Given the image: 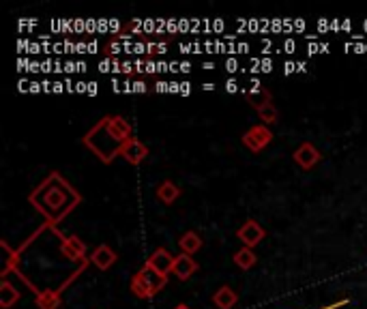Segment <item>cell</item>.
Here are the masks:
<instances>
[{
  "instance_id": "obj_1",
  "label": "cell",
  "mask_w": 367,
  "mask_h": 309,
  "mask_svg": "<svg viewBox=\"0 0 367 309\" xmlns=\"http://www.w3.org/2000/svg\"><path fill=\"white\" fill-rule=\"evenodd\" d=\"M28 202L45 217L49 226H58L67 215L76 211L82 202V195L69 180H65L60 172H52L30 191Z\"/></svg>"
},
{
  "instance_id": "obj_2",
  "label": "cell",
  "mask_w": 367,
  "mask_h": 309,
  "mask_svg": "<svg viewBox=\"0 0 367 309\" xmlns=\"http://www.w3.org/2000/svg\"><path fill=\"white\" fill-rule=\"evenodd\" d=\"M82 144L101 163H106V166H110V163L120 155L122 147H125V142H122L120 138H116V134L112 131L108 116H103L101 120H97L91 129L84 134Z\"/></svg>"
},
{
  "instance_id": "obj_3",
  "label": "cell",
  "mask_w": 367,
  "mask_h": 309,
  "mask_svg": "<svg viewBox=\"0 0 367 309\" xmlns=\"http://www.w3.org/2000/svg\"><path fill=\"white\" fill-rule=\"evenodd\" d=\"M241 142H243V147L249 149L252 153H262L273 142V131L267 125H254L243 134Z\"/></svg>"
},
{
  "instance_id": "obj_4",
  "label": "cell",
  "mask_w": 367,
  "mask_h": 309,
  "mask_svg": "<svg viewBox=\"0 0 367 309\" xmlns=\"http://www.w3.org/2000/svg\"><path fill=\"white\" fill-rule=\"evenodd\" d=\"M265 236H267V230L262 228L256 220H247L236 230V239L243 243V247H249V249L258 247L262 241H265Z\"/></svg>"
},
{
  "instance_id": "obj_5",
  "label": "cell",
  "mask_w": 367,
  "mask_h": 309,
  "mask_svg": "<svg viewBox=\"0 0 367 309\" xmlns=\"http://www.w3.org/2000/svg\"><path fill=\"white\" fill-rule=\"evenodd\" d=\"M292 159H294V163L299 168H303V170H311L313 166H318L320 163V159H322V155H320V151L313 147L311 142H303L299 149H296L294 153H292Z\"/></svg>"
},
{
  "instance_id": "obj_6",
  "label": "cell",
  "mask_w": 367,
  "mask_h": 309,
  "mask_svg": "<svg viewBox=\"0 0 367 309\" xmlns=\"http://www.w3.org/2000/svg\"><path fill=\"white\" fill-rule=\"evenodd\" d=\"M120 157H125L131 166H140V163L148 157V147L144 142H140L137 138H131L125 142V147L120 151Z\"/></svg>"
},
{
  "instance_id": "obj_7",
  "label": "cell",
  "mask_w": 367,
  "mask_h": 309,
  "mask_svg": "<svg viewBox=\"0 0 367 309\" xmlns=\"http://www.w3.org/2000/svg\"><path fill=\"white\" fill-rule=\"evenodd\" d=\"M174 258H177V256H172L166 247H157L151 253V258L146 260V264L151 268H155L157 273H162V275L168 277V273H172V268H174Z\"/></svg>"
},
{
  "instance_id": "obj_8",
  "label": "cell",
  "mask_w": 367,
  "mask_h": 309,
  "mask_svg": "<svg viewBox=\"0 0 367 309\" xmlns=\"http://www.w3.org/2000/svg\"><path fill=\"white\" fill-rule=\"evenodd\" d=\"M89 260H91L99 270H110V268L116 264L118 256H116V251H114L110 245H97V247L93 249V253H91Z\"/></svg>"
},
{
  "instance_id": "obj_9",
  "label": "cell",
  "mask_w": 367,
  "mask_h": 309,
  "mask_svg": "<svg viewBox=\"0 0 367 309\" xmlns=\"http://www.w3.org/2000/svg\"><path fill=\"white\" fill-rule=\"evenodd\" d=\"M60 251L65 253L69 260H82L86 256V245H84V241L80 239V236L69 234V236H65V239H63Z\"/></svg>"
},
{
  "instance_id": "obj_10",
  "label": "cell",
  "mask_w": 367,
  "mask_h": 309,
  "mask_svg": "<svg viewBox=\"0 0 367 309\" xmlns=\"http://www.w3.org/2000/svg\"><path fill=\"white\" fill-rule=\"evenodd\" d=\"M196 270H198V262L191 258V256H187V253H179V256L174 258V268H172V273H174V275H177L181 281H187Z\"/></svg>"
},
{
  "instance_id": "obj_11",
  "label": "cell",
  "mask_w": 367,
  "mask_h": 309,
  "mask_svg": "<svg viewBox=\"0 0 367 309\" xmlns=\"http://www.w3.org/2000/svg\"><path fill=\"white\" fill-rule=\"evenodd\" d=\"M137 273H140V275H142V279L153 288V292H155V295H157V292H162V290L166 288V284H168V277L162 275V273H157L155 268H151L148 264H144Z\"/></svg>"
},
{
  "instance_id": "obj_12",
  "label": "cell",
  "mask_w": 367,
  "mask_h": 309,
  "mask_svg": "<svg viewBox=\"0 0 367 309\" xmlns=\"http://www.w3.org/2000/svg\"><path fill=\"white\" fill-rule=\"evenodd\" d=\"M155 193L164 204H174L181 198V187L177 183H172V180H164V183L157 185Z\"/></svg>"
},
{
  "instance_id": "obj_13",
  "label": "cell",
  "mask_w": 367,
  "mask_h": 309,
  "mask_svg": "<svg viewBox=\"0 0 367 309\" xmlns=\"http://www.w3.org/2000/svg\"><path fill=\"white\" fill-rule=\"evenodd\" d=\"M238 301V295L234 292V290L230 286H221L217 292L213 295V305L217 309H232Z\"/></svg>"
},
{
  "instance_id": "obj_14",
  "label": "cell",
  "mask_w": 367,
  "mask_h": 309,
  "mask_svg": "<svg viewBox=\"0 0 367 309\" xmlns=\"http://www.w3.org/2000/svg\"><path fill=\"white\" fill-rule=\"evenodd\" d=\"M34 303H37L39 309H58L63 305V297L58 290H41L34 297Z\"/></svg>"
},
{
  "instance_id": "obj_15",
  "label": "cell",
  "mask_w": 367,
  "mask_h": 309,
  "mask_svg": "<svg viewBox=\"0 0 367 309\" xmlns=\"http://www.w3.org/2000/svg\"><path fill=\"white\" fill-rule=\"evenodd\" d=\"M179 247H181V253H187V256H194L196 251L202 249V236L194 230L185 232L181 239H179Z\"/></svg>"
},
{
  "instance_id": "obj_16",
  "label": "cell",
  "mask_w": 367,
  "mask_h": 309,
  "mask_svg": "<svg viewBox=\"0 0 367 309\" xmlns=\"http://www.w3.org/2000/svg\"><path fill=\"white\" fill-rule=\"evenodd\" d=\"M245 99H247V103L254 107L256 112L260 110V107H265V105L273 103V101H271V90L265 88V86H256L254 90H249V93L245 95Z\"/></svg>"
},
{
  "instance_id": "obj_17",
  "label": "cell",
  "mask_w": 367,
  "mask_h": 309,
  "mask_svg": "<svg viewBox=\"0 0 367 309\" xmlns=\"http://www.w3.org/2000/svg\"><path fill=\"white\" fill-rule=\"evenodd\" d=\"M17 301H20V292H17V288L11 286L7 279H3V284H0V307L9 309V307H13Z\"/></svg>"
},
{
  "instance_id": "obj_18",
  "label": "cell",
  "mask_w": 367,
  "mask_h": 309,
  "mask_svg": "<svg viewBox=\"0 0 367 309\" xmlns=\"http://www.w3.org/2000/svg\"><path fill=\"white\" fill-rule=\"evenodd\" d=\"M234 264L241 268V270H249V268H254L256 266V262H258V256L254 253V249H249V247H241L236 253H234Z\"/></svg>"
},
{
  "instance_id": "obj_19",
  "label": "cell",
  "mask_w": 367,
  "mask_h": 309,
  "mask_svg": "<svg viewBox=\"0 0 367 309\" xmlns=\"http://www.w3.org/2000/svg\"><path fill=\"white\" fill-rule=\"evenodd\" d=\"M129 288H131V292H133L137 299H153V297H155L153 288L142 279V275H140V273H135V275L131 277Z\"/></svg>"
},
{
  "instance_id": "obj_20",
  "label": "cell",
  "mask_w": 367,
  "mask_h": 309,
  "mask_svg": "<svg viewBox=\"0 0 367 309\" xmlns=\"http://www.w3.org/2000/svg\"><path fill=\"white\" fill-rule=\"evenodd\" d=\"M258 116H260L262 125H267V127H269V125H275V122L279 120V112H277L275 103H269V105H265V107H260Z\"/></svg>"
},
{
  "instance_id": "obj_21",
  "label": "cell",
  "mask_w": 367,
  "mask_h": 309,
  "mask_svg": "<svg viewBox=\"0 0 367 309\" xmlns=\"http://www.w3.org/2000/svg\"><path fill=\"white\" fill-rule=\"evenodd\" d=\"M174 309H191L189 305H185V303H179L177 307H174Z\"/></svg>"
}]
</instances>
